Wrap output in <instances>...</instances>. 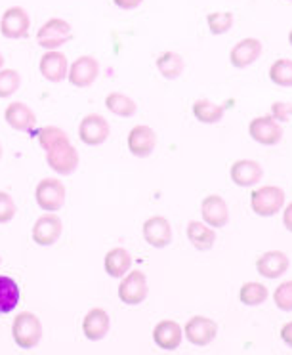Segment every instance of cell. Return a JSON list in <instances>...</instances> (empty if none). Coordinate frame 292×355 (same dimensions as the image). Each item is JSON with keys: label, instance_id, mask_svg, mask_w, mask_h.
<instances>
[{"label": "cell", "instance_id": "obj_5", "mask_svg": "<svg viewBox=\"0 0 292 355\" xmlns=\"http://www.w3.org/2000/svg\"><path fill=\"white\" fill-rule=\"evenodd\" d=\"M35 199L44 212H55L65 205V186L58 178H44L35 189Z\"/></svg>", "mask_w": 292, "mask_h": 355}, {"label": "cell", "instance_id": "obj_33", "mask_svg": "<svg viewBox=\"0 0 292 355\" xmlns=\"http://www.w3.org/2000/svg\"><path fill=\"white\" fill-rule=\"evenodd\" d=\"M37 139H39L40 147H42L44 151H48L52 146L60 144L63 139H67V134H65L62 128H58V126H46V128H42V130L37 134Z\"/></svg>", "mask_w": 292, "mask_h": 355}, {"label": "cell", "instance_id": "obj_15", "mask_svg": "<svg viewBox=\"0 0 292 355\" xmlns=\"http://www.w3.org/2000/svg\"><path fill=\"white\" fill-rule=\"evenodd\" d=\"M200 216L205 224L218 230L230 222V207L220 195H208L200 205Z\"/></svg>", "mask_w": 292, "mask_h": 355}, {"label": "cell", "instance_id": "obj_9", "mask_svg": "<svg viewBox=\"0 0 292 355\" xmlns=\"http://www.w3.org/2000/svg\"><path fill=\"white\" fill-rule=\"evenodd\" d=\"M63 224L62 218L55 216L54 212H46L35 222L33 225V241L39 245V247H52L58 239L62 237Z\"/></svg>", "mask_w": 292, "mask_h": 355}, {"label": "cell", "instance_id": "obj_26", "mask_svg": "<svg viewBox=\"0 0 292 355\" xmlns=\"http://www.w3.org/2000/svg\"><path fill=\"white\" fill-rule=\"evenodd\" d=\"M157 69L161 73L162 77L169 78V80H174L178 78L185 69V62L182 55L178 54V52H162L159 58H157Z\"/></svg>", "mask_w": 292, "mask_h": 355}, {"label": "cell", "instance_id": "obj_7", "mask_svg": "<svg viewBox=\"0 0 292 355\" xmlns=\"http://www.w3.org/2000/svg\"><path fill=\"white\" fill-rule=\"evenodd\" d=\"M31 17L22 6H12L0 17V33L6 39H25L29 35Z\"/></svg>", "mask_w": 292, "mask_h": 355}, {"label": "cell", "instance_id": "obj_16", "mask_svg": "<svg viewBox=\"0 0 292 355\" xmlns=\"http://www.w3.org/2000/svg\"><path fill=\"white\" fill-rule=\"evenodd\" d=\"M157 147V134L153 128H149L146 124L134 126L128 134V149L134 157L138 159H146L153 153Z\"/></svg>", "mask_w": 292, "mask_h": 355}, {"label": "cell", "instance_id": "obj_11", "mask_svg": "<svg viewBox=\"0 0 292 355\" xmlns=\"http://www.w3.org/2000/svg\"><path fill=\"white\" fill-rule=\"evenodd\" d=\"M100 75V63L92 55H80L78 60L69 65V73L67 78L73 86L77 88H86L96 83V78Z\"/></svg>", "mask_w": 292, "mask_h": 355}, {"label": "cell", "instance_id": "obj_22", "mask_svg": "<svg viewBox=\"0 0 292 355\" xmlns=\"http://www.w3.org/2000/svg\"><path fill=\"white\" fill-rule=\"evenodd\" d=\"M109 324H111V319H109L108 311L101 308H92L85 315L83 332L90 342H100L108 336Z\"/></svg>", "mask_w": 292, "mask_h": 355}, {"label": "cell", "instance_id": "obj_34", "mask_svg": "<svg viewBox=\"0 0 292 355\" xmlns=\"http://www.w3.org/2000/svg\"><path fill=\"white\" fill-rule=\"evenodd\" d=\"M273 302L281 311H292V281H284L277 286Z\"/></svg>", "mask_w": 292, "mask_h": 355}, {"label": "cell", "instance_id": "obj_18", "mask_svg": "<svg viewBox=\"0 0 292 355\" xmlns=\"http://www.w3.org/2000/svg\"><path fill=\"white\" fill-rule=\"evenodd\" d=\"M144 239L153 248H164L172 243V227L164 216H151L144 224Z\"/></svg>", "mask_w": 292, "mask_h": 355}, {"label": "cell", "instance_id": "obj_19", "mask_svg": "<svg viewBox=\"0 0 292 355\" xmlns=\"http://www.w3.org/2000/svg\"><path fill=\"white\" fill-rule=\"evenodd\" d=\"M184 340V329L172 321V319H164V321H159L157 327L153 329V342L161 349H166V352H174L180 347Z\"/></svg>", "mask_w": 292, "mask_h": 355}, {"label": "cell", "instance_id": "obj_32", "mask_svg": "<svg viewBox=\"0 0 292 355\" xmlns=\"http://www.w3.org/2000/svg\"><path fill=\"white\" fill-rule=\"evenodd\" d=\"M22 77L14 69H0V98H10L19 90Z\"/></svg>", "mask_w": 292, "mask_h": 355}, {"label": "cell", "instance_id": "obj_17", "mask_svg": "<svg viewBox=\"0 0 292 355\" xmlns=\"http://www.w3.org/2000/svg\"><path fill=\"white\" fill-rule=\"evenodd\" d=\"M231 182L239 187H252L264 176V170H261L260 162L252 161V159H241L231 164L230 168Z\"/></svg>", "mask_w": 292, "mask_h": 355}, {"label": "cell", "instance_id": "obj_37", "mask_svg": "<svg viewBox=\"0 0 292 355\" xmlns=\"http://www.w3.org/2000/svg\"><path fill=\"white\" fill-rule=\"evenodd\" d=\"M113 2H115V6H119L121 10H134L138 8L144 0H113Z\"/></svg>", "mask_w": 292, "mask_h": 355}, {"label": "cell", "instance_id": "obj_30", "mask_svg": "<svg viewBox=\"0 0 292 355\" xmlns=\"http://www.w3.org/2000/svg\"><path fill=\"white\" fill-rule=\"evenodd\" d=\"M271 83L283 88H292V60H277L269 67Z\"/></svg>", "mask_w": 292, "mask_h": 355}, {"label": "cell", "instance_id": "obj_39", "mask_svg": "<svg viewBox=\"0 0 292 355\" xmlns=\"http://www.w3.org/2000/svg\"><path fill=\"white\" fill-rule=\"evenodd\" d=\"M283 224H284V227H286V232L292 233V202H291V205H286V207H284Z\"/></svg>", "mask_w": 292, "mask_h": 355}, {"label": "cell", "instance_id": "obj_8", "mask_svg": "<svg viewBox=\"0 0 292 355\" xmlns=\"http://www.w3.org/2000/svg\"><path fill=\"white\" fill-rule=\"evenodd\" d=\"M248 134L256 144L277 146L283 139V126H281V123H277L271 115L256 116L252 123L248 124Z\"/></svg>", "mask_w": 292, "mask_h": 355}, {"label": "cell", "instance_id": "obj_42", "mask_svg": "<svg viewBox=\"0 0 292 355\" xmlns=\"http://www.w3.org/2000/svg\"><path fill=\"white\" fill-rule=\"evenodd\" d=\"M0 159H2V144H0Z\"/></svg>", "mask_w": 292, "mask_h": 355}, {"label": "cell", "instance_id": "obj_35", "mask_svg": "<svg viewBox=\"0 0 292 355\" xmlns=\"http://www.w3.org/2000/svg\"><path fill=\"white\" fill-rule=\"evenodd\" d=\"M17 212L16 201L12 199V195L6 191H0V224H8L10 220H14Z\"/></svg>", "mask_w": 292, "mask_h": 355}, {"label": "cell", "instance_id": "obj_3", "mask_svg": "<svg viewBox=\"0 0 292 355\" xmlns=\"http://www.w3.org/2000/svg\"><path fill=\"white\" fill-rule=\"evenodd\" d=\"M48 166L54 170L55 174L69 176L78 166V153L75 146L71 144L69 138L55 144L46 151Z\"/></svg>", "mask_w": 292, "mask_h": 355}, {"label": "cell", "instance_id": "obj_28", "mask_svg": "<svg viewBox=\"0 0 292 355\" xmlns=\"http://www.w3.org/2000/svg\"><path fill=\"white\" fill-rule=\"evenodd\" d=\"M105 107L117 116H124V119H128V116L136 115V111H138V105H136V101L128 98L126 94L121 92H111L108 94V98H105Z\"/></svg>", "mask_w": 292, "mask_h": 355}, {"label": "cell", "instance_id": "obj_23", "mask_svg": "<svg viewBox=\"0 0 292 355\" xmlns=\"http://www.w3.org/2000/svg\"><path fill=\"white\" fill-rule=\"evenodd\" d=\"M187 239L197 250L207 252V250L214 247L216 243L214 227H210L205 222H189L187 224Z\"/></svg>", "mask_w": 292, "mask_h": 355}, {"label": "cell", "instance_id": "obj_12", "mask_svg": "<svg viewBox=\"0 0 292 355\" xmlns=\"http://www.w3.org/2000/svg\"><path fill=\"white\" fill-rule=\"evenodd\" d=\"M111 128L101 115H86L78 126V138L86 146H101L109 138Z\"/></svg>", "mask_w": 292, "mask_h": 355}, {"label": "cell", "instance_id": "obj_25", "mask_svg": "<svg viewBox=\"0 0 292 355\" xmlns=\"http://www.w3.org/2000/svg\"><path fill=\"white\" fill-rule=\"evenodd\" d=\"M19 304V286L8 275H0V315L14 311Z\"/></svg>", "mask_w": 292, "mask_h": 355}, {"label": "cell", "instance_id": "obj_40", "mask_svg": "<svg viewBox=\"0 0 292 355\" xmlns=\"http://www.w3.org/2000/svg\"><path fill=\"white\" fill-rule=\"evenodd\" d=\"M2 67H4V55L0 54V69H2Z\"/></svg>", "mask_w": 292, "mask_h": 355}, {"label": "cell", "instance_id": "obj_20", "mask_svg": "<svg viewBox=\"0 0 292 355\" xmlns=\"http://www.w3.org/2000/svg\"><path fill=\"white\" fill-rule=\"evenodd\" d=\"M261 42L258 39H243L239 40L235 46L231 48V54H230V62L233 67H237V69H245L248 65H252L258 58L261 55Z\"/></svg>", "mask_w": 292, "mask_h": 355}, {"label": "cell", "instance_id": "obj_6", "mask_svg": "<svg viewBox=\"0 0 292 355\" xmlns=\"http://www.w3.org/2000/svg\"><path fill=\"white\" fill-rule=\"evenodd\" d=\"M149 294V285L144 271H130L126 273L119 285V298L126 306H138L146 300Z\"/></svg>", "mask_w": 292, "mask_h": 355}, {"label": "cell", "instance_id": "obj_4", "mask_svg": "<svg viewBox=\"0 0 292 355\" xmlns=\"http://www.w3.org/2000/svg\"><path fill=\"white\" fill-rule=\"evenodd\" d=\"M71 39H73L71 25L65 19H60V17L48 19L46 24L42 25L39 33H37V42L44 50H58L65 42H69Z\"/></svg>", "mask_w": 292, "mask_h": 355}, {"label": "cell", "instance_id": "obj_21", "mask_svg": "<svg viewBox=\"0 0 292 355\" xmlns=\"http://www.w3.org/2000/svg\"><path fill=\"white\" fill-rule=\"evenodd\" d=\"M4 119H6L10 128L19 132H29L37 124V115L33 113V109L27 103H24V101L10 103L6 111H4Z\"/></svg>", "mask_w": 292, "mask_h": 355}, {"label": "cell", "instance_id": "obj_2", "mask_svg": "<svg viewBox=\"0 0 292 355\" xmlns=\"http://www.w3.org/2000/svg\"><path fill=\"white\" fill-rule=\"evenodd\" d=\"M250 207L254 214L261 218L275 216L284 207V191L277 186H264L260 189H254L250 195Z\"/></svg>", "mask_w": 292, "mask_h": 355}, {"label": "cell", "instance_id": "obj_13", "mask_svg": "<svg viewBox=\"0 0 292 355\" xmlns=\"http://www.w3.org/2000/svg\"><path fill=\"white\" fill-rule=\"evenodd\" d=\"M291 258L283 250H268L256 260V271L264 279H279L289 271Z\"/></svg>", "mask_w": 292, "mask_h": 355}, {"label": "cell", "instance_id": "obj_43", "mask_svg": "<svg viewBox=\"0 0 292 355\" xmlns=\"http://www.w3.org/2000/svg\"><path fill=\"white\" fill-rule=\"evenodd\" d=\"M0 262H2V258H0Z\"/></svg>", "mask_w": 292, "mask_h": 355}, {"label": "cell", "instance_id": "obj_27", "mask_svg": "<svg viewBox=\"0 0 292 355\" xmlns=\"http://www.w3.org/2000/svg\"><path fill=\"white\" fill-rule=\"evenodd\" d=\"M225 109L210 100H197L193 103V116L203 124H216L223 119Z\"/></svg>", "mask_w": 292, "mask_h": 355}, {"label": "cell", "instance_id": "obj_38", "mask_svg": "<svg viewBox=\"0 0 292 355\" xmlns=\"http://www.w3.org/2000/svg\"><path fill=\"white\" fill-rule=\"evenodd\" d=\"M281 340H283L286 346L292 347V321L283 324V329H281Z\"/></svg>", "mask_w": 292, "mask_h": 355}, {"label": "cell", "instance_id": "obj_10", "mask_svg": "<svg viewBox=\"0 0 292 355\" xmlns=\"http://www.w3.org/2000/svg\"><path fill=\"white\" fill-rule=\"evenodd\" d=\"M184 334L187 342H191L193 346H208L210 342H214L216 334H218V324L205 315H195L185 323Z\"/></svg>", "mask_w": 292, "mask_h": 355}, {"label": "cell", "instance_id": "obj_41", "mask_svg": "<svg viewBox=\"0 0 292 355\" xmlns=\"http://www.w3.org/2000/svg\"><path fill=\"white\" fill-rule=\"evenodd\" d=\"M289 42H291V46H292V31L289 33Z\"/></svg>", "mask_w": 292, "mask_h": 355}, {"label": "cell", "instance_id": "obj_1", "mask_svg": "<svg viewBox=\"0 0 292 355\" xmlns=\"http://www.w3.org/2000/svg\"><path fill=\"white\" fill-rule=\"evenodd\" d=\"M12 336L16 344L24 349H31L42 338V323L40 319L31 311H22L17 313L14 323H12Z\"/></svg>", "mask_w": 292, "mask_h": 355}, {"label": "cell", "instance_id": "obj_29", "mask_svg": "<svg viewBox=\"0 0 292 355\" xmlns=\"http://www.w3.org/2000/svg\"><path fill=\"white\" fill-rule=\"evenodd\" d=\"M268 286L261 285V283H256V281L245 283V285L241 286V291H239V300L243 302L245 306H250V308L264 304V302L268 300Z\"/></svg>", "mask_w": 292, "mask_h": 355}, {"label": "cell", "instance_id": "obj_36", "mask_svg": "<svg viewBox=\"0 0 292 355\" xmlns=\"http://www.w3.org/2000/svg\"><path fill=\"white\" fill-rule=\"evenodd\" d=\"M271 116L275 119L277 123H286L292 119V103L286 101H275L271 105Z\"/></svg>", "mask_w": 292, "mask_h": 355}, {"label": "cell", "instance_id": "obj_24", "mask_svg": "<svg viewBox=\"0 0 292 355\" xmlns=\"http://www.w3.org/2000/svg\"><path fill=\"white\" fill-rule=\"evenodd\" d=\"M103 266H105V271H108L109 277L123 279L130 271L132 256L124 248H113V250H109L108 254H105Z\"/></svg>", "mask_w": 292, "mask_h": 355}, {"label": "cell", "instance_id": "obj_14", "mask_svg": "<svg viewBox=\"0 0 292 355\" xmlns=\"http://www.w3.org/2000/svg\"><path fill=\"white\" fill-rule=\"evenodd\" d=\"M40 75L46 78L48 83H62L63 78H67L69 73V62L67 55L55 50H48L46 54L40 58L39 63Z\"/></svg>", "mask_w": 292, "mask_h": 355}, {"label": "cell", "instance_id": "obj_31", "mask_svg": "<svg viewBox=\"0 0 292 355\" xmlns=\"http://www.w3.org/2000/svg\"><path fill=\"white\" fill-rule=\"evenodd\" d=\"M207 24L212 35H225L233 27V14L231 12H212L207 16Z\"/></svg>", "mask_w": 292, "mask_h": 355}]
</instances>
